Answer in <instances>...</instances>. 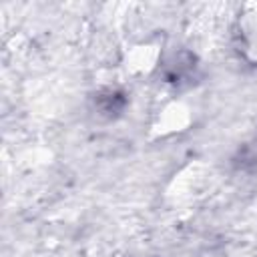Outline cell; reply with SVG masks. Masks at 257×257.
Wrapping results in <instances>:
<instances>
[{
	"label": "cell",
	"instance_id": "obj_1",
	"mask_svg": "<svg viewBox=\"0 0 257 257\" xmlns=\"http://www.w3.org/2000/svg\"><path fill=\"white\" fill-rule=\"evenodd\" d=\"M235 44L239 54L257 66V2H249L239 10L235 22Z\"/></svg>",
	"mask_w": 257,
	"mask_h": 257
},
{
	"label": "cell",
	"instance_id": "obj_2",
	"mask_svg": "<svg viewBox=\"0 0 257 257\" xmlns=\"http://www.w3.org/2000/svg\"><path fill=\"white\" fill-rule=\"evenodd\" d=\"M235 163L239 167H253L257 165V139H253L251 143L243 145L235 157Z\"/></svg>",
	"mask_w": 257,
	"mask_h": 257
}]
</instances>
